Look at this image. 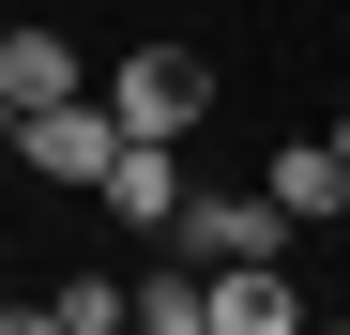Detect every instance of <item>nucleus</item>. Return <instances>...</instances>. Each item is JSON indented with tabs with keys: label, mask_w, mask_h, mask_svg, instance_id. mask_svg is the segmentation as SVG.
<instances>
[{
	"label": "nucleus",
	"mask_w": 350,
	"mask_h": 335,
	"mask_svg": "<svg viewBox=\"0 0 350 335\" xmlns=\"http://www.w3.org/2000/svg\"><path fill=\"white\" fill-rule=\"evenodd\" d=\"M107 107H122V137H167V152H183L213 122V62H198V46H122V62H107Z\"/></svg>",
	"instance_id": "nucleus-1"
},
{
	"label": "nucleus",
	"mask_w": 350,
	"mask_h": 335,
	"mask_svg": "<svg viewBox=\"0 0 350 335\" xmlns=\"http://www.w3.org/2000/svg\"><path fill=\"white\" fill-rule=\"evenodd\" d=\"M167 244H183L198 274H244V259H289V244H305V229H289V213L244 183V198H183V229H167Z\"/></svg>",
	"instance_id": "nucleus-2"
},
{
	"label": "nucleus",
	"mask_w": 350,
	"mask_h": 335,
	"mask_svg": "<svg viewBox=\"0 0 350 335\" xmlns=\"http://www.w3.org/2000/svg\"><path fill=\"white\" fill-rule=\"evenodd\" d=\"M16 152L46 168V183H107V168H122V107H107V92H77V107H46V122H16Z\"/></svg>",
	"instance_id": "nucleus-3"
},
{
	"label": "nucleus",
	"mask_w": 350,
	"mask_h": 335,
	"mask_svg": "<svg viewBox=\"0 0 350 335\" xmlns=\"http://www.w3.org/2000/svg\"><path fill=\"white\" fill-rule=\"evenodd\" d=\"M259 198L289 213V229H350V152H335V137H289V152L259 168Z\"/></svg>",
	"instance_id": "nucleus-4"
},
{
	"label": "nucleus",
	"mask_w": 350,
	"mask_h": 335,
	"mask_svg": "<svg viewBox=\"0 0 350 335\" xmlns=\"http://www.w3.org/2000/svg\"><path fill=\"white\" fill-rule=\"evenodd\" d=\"M107 229H183V152H167V137H122V168H107Z\"/></svg>",
	"instance_id": "nucleus-5"
},
{
	"label": "nucleus",
	"mask_w": 350,
	"mask_h": 335,
	"mask_svg": "<svg viewBox=\"0 0 350 335\" xmlns=\"http://www.w3.org/2000/svg\"><path fill=\"white\" fill-rule=\"evenodd\" d=\"M213 335H305V290H289V259L213 274Z\"/></svg>",
	"instance_id": "nucleus-6"
},
{
	"label": "nucleus",
	"mask_w": 350,
	"mask_h": 335,
	"mask_svg": "<svg viewBox=\"0 0 350 335\" xmlns=\"http://www.w3.org/2000/svg\"><path fill=\"white\" fill-rule=\"evenodd\" d=\"M0 92H16V122L77 107V46H62V31H16V46H0Z\"/></svg>",
	"instance_id": "nucleus-7"
},
{
	"label": "nucleus",
	"mask_w": 350,
	"mask_h": 335,
	"mask_svg": "<svg viewBox=\"0 0 350 335\" xmlns=\"http://www.w3.org/2000/svg\"><path fill=\"white\" fill-rule=\"evenodd\" d=\"M137 335H213V274H198V259L152 274V290H137Z\"/></svg>",
	"instance_id": "nucleus-8"
},
{
	"label": "nucleus",
	"mask_w": 350,
	"mask_h": 335,
	"mask_svg": "<svg viewBox=\"0 0 350 335\" xmlns=\"http://www.w3.org/2000/svg\"><path fill=\"white\" fill-rule=\"evenodd\" d=\"M62 335H137V290L122 274H62Z\"/></svg>",
	"instance_id": "nucleus-9"
},
{
	"label": "nucleus",
	"mask_w": 350,
	"mask_h": 335,
	"mask_svg": "<svg viewBox=\"0 0 350 335\" xmlns=\"http://www.w3.org/2000/svg\"><path fill=\"white\" fill-rule=\"evenodd\" d=\"M0 335H62V305H0Z\"/></svg>",
	"instance_id": "nucleus-10"
},
{
	"label": "nucleus",
	"mask_w": 350,
	"mask_h": 335,
	"mask_svg": "<svg viewBox=\"0 0 350 335\" xmlns=\"http://www.w3.org/2000/svg\"><path fill=\"white\" fill-rule=\"evenodd\" d=\"M305 335H350V320H305Z\"/></svg>",
	"instance_id": "nucleus-11"
},
{
	"label": "nucleus",
	"mask_w": 350,
	"mask_h": 335,
	"mask_svg": "<svg viewBox=\"0 0 350 335\" xmlns=\"http://www.w3.org/2000/svg\"><path fill=\"white\" fill-rule=\"evenodd\" d=\"M0 46H16V16H0Z\"/></svg>",
	"instance_id": "nucleus-12"
},
{
	"label": "nucleus",
	"mask_w": 350,
	"mask_h": 335,
	"mask_svg": "<svg viewBox=\"0 0 350 335\" xmlns=\"http://www.w3.org/2000/svg\"><path fill=\"white\" fill-rule=\"evenodd\" d=\"M335 244H350V229H335Z\"/></svg>",
	"instance_id": "nucleus-13"
}]
</instances>
